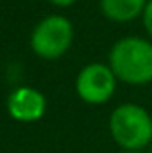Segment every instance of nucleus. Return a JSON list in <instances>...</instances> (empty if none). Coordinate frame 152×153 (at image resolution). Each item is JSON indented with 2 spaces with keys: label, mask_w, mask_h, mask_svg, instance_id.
I'll return each mask as SVG.
<instances>
[{
  "label": "nucleus",
  "mask_w": 152,
  "mask_h": 153,
  "mask_svg": "<svg viewBox=\"0 0 152 153\" xmlns=\"http://www.w3.org/2000/svg\"><path fill=\"white\" fill-rule=\"evenodd\" d=\"M108 64L118 82L147 85L152 82V41L141 36H123L114 41Z\"/></svg>",
  "instance_id": "f257e3e1"
},
{
  "label": "nucleus",
  "mask_w": 152,
  "mask_h": 153,
  "mask_svg": "<svg viewBox=\"0 0 152 153\" xmlns=\"http://www.w3.org/2000/svg\"><path fill=\"white\" fill-rule=\"evenodd\" d=\"M109 134L123 152H145L152 144V116L138 103H120L109 114Z\"/></svg>",
  "instance_id": "f03ea898"
},
{
  "label": "nucleus",
  "mask_w": 152,
  "mask_h": 153,
  "mask_svg": "<svg viewBox=\"0 0 152 153\" xmlns=\"http://www.w3.org/2000/svg\"><path fill=\"white\" fill-rule=\"evenodd\" d=\"M74 25L63 14H50L39 20L31 32V50L45 61L61 59L74 43Z\"/></svg>",
  "instance_id": "7ed1b4c3"
},
{
  "label": "nucleus",
  "mask_w": 152,
  "mask_h": 153,
  "mask_svg": "<svg viewBox=\"0 0 152 153\" xmlns=\"http://www.w3.org/2000/svg\"><path fill=\"white\" fill-rule=\"evenodd\" d=\"M118 78L108 62H90L75 76L77 96L88 105H104L116 93Z\"/></svg>",
  "instance_id": "20e7f679"
},
{
  "label": "nucleus",
  "mask_w": 152,
  "mask_h": 153,
  "mask_svg": "<svg viewBox=\"0 0 152 153\" xmlns=\"http://www.w3.org/2000/svg\"><path fill=\"white\" fill-rule=\"evenodd\" d=\"M47 98L45 94L29 85L16 87L7 96V112L14 121L34 123L45 116Z\"/></svg>",
  "instance_id": "39448f33"
},
{
  "label": "nucleus",
  "mask_w": 152,
  "mask_h": 153,
  "mask_svg": "<svg viewBox=\"0 0 152 153\" xmlns=\"http://www.w3.org/2000/svg\"><path fill=\"white\" fill-rule=\"evenodd\" d=\"M149 0H99V7L104 18L114 23H129L141 18Z\"/></svg>",
  "instance_id": "423d86ee"
},
{
  "label": "nucleus",
  "mask_w": 152,
  "mask_h": 153,
  "mask_svg": "<svg viewBox=\"0 0 152 153\" xmlns=\"http://www.w3.org/2000/svg\"><path fill=\"white\" fill-rule=\"evenodd\" d=\"M141 22H143V27H145L147 36L152 41V0L147 2V7H145V11L141 14Z\"/></svg>",
  "instance_id": "0eeeda50"
},
{
  "label": "nucleus",
  "mask_w": 152,
  "mask_h": 153,
  "mask_svg": "<svg viewBox=\"0 0 152 153\" xmlns=\"http://www.w3.org/2000/svg\"><path fill=\"white\" fill-rule=\"evenodd\" d=\"M47 2H48V4H52V5H56V7L65 9V7H72L77 0H47Z\"/></svg>",
  "instance_id": "6e6552de"
},
{
  "label": "nucleus",
  "mask_w": 152,
  "mask_h": 153,
  "mask_svg": "<svg viewBox=\"0 0 152 153\" xmlns=\"http://www.w3.org/2000/svg\"><path fill=\"white\" fill-rule=\"evenodd\" d=\"M118 153H145V152H123V150H120Z\"/></svg>",
  "instance_id": "1a4fd4ad"
},
{
  "label": "nucleus",
  "mask_w": 152,
  "mask_h": 153,
  "mask_svg": "<svg viewBox=\"0 0 152 153\" xmlns=\"http://www.w3.org/2000/svg\"><path fill=\"white\" fill-rule=\"evenodd\" d=\"M145 153H152V144L149 146V148H147V150H145Z\"/></svg>",
  "instance_id": "9d476101"
}]
</instances>
